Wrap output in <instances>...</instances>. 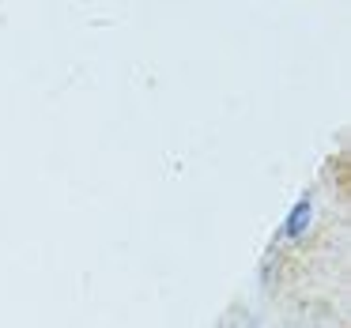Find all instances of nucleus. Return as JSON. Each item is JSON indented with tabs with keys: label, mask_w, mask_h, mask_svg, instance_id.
Masks as SVG:
<instances>
[{
	"label": "nucleus",
	"mask_w": 351,
	"mask_h": 328,
	"mask_svg": "<svg viewBox=\"0 0 351 328\" xmlns=\"http://www.w3.org/2000/svg\"><path fill=\"white\" fill-rule=\"evenodd\" d=\"M272 279H276V260H265V268H261V283L268 287Z\"/></svg>",
	"instance_id": "nucleus-2"
},
{
	"label": "nucleus",
	"mask_w": 351,
	"mask_h": 328,
	"mask_svg": "<svg viewBox=\"0 0 351 328\" xmlns=\"http://www.w3.org/2000/svg\"><path fill=\"white\" fill-rule=\"evenodd\" d=\"M310 223H313V197L306 192V197H298L295 204L287 207V215H283V223H280V242H298V238H306Z\"/></svg>",
	"instance_id": "nucleus-1"
}]
</instances>
